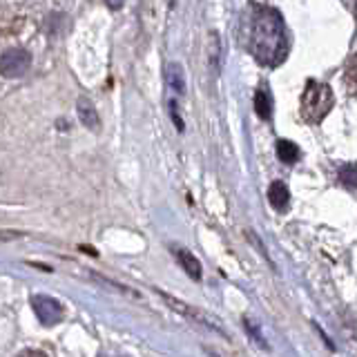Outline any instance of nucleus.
<instances>
[{
    "label": "nucleus",
    "instance_id": "3",
    "mask_svg": "<svg viewBox=\"0 0 357 357\" xmlns=\"http://www.w3.org/2000/svg\"><path fill=\"white\" fill-rule=\"evenodd\" d=\"M31 67V54L22 47H9L0 54V74L5 78H20Z\"/></svg>",
    "mask_w": 357,
    "mask_h": 357
},
{
    "label": "nucleus",
    "instance_id": "18",
    "mask_svg": "<svg viewBox=\"0 0 357 357\" xmlns=\"http://www.w3.org/2000/svg\"><path fill=\"white\" fill-rule=\"evenodd\" d=\"M107 5H109L112 9H119V7L123 5V0H107Z\"/></svg>",
    "mask_w": 357,
    "mask_h": 357
},
{
    "label": "nucleus",
    "instance_id": "11",
    "mask_svg": "<svg viewBox=\"0 0 357 357\" xmlns=\"http://www.w3.org/2000/svg\"><path fill=\"white\" fill-rule=\"evenodd\" d=\"M340 183L349 190H357V165L355 163H346L340 167Z\"/></svg>",
    "mask_w": 357,
    "mask_h": 357
},
{
    "label": "nucleus",
    "instance_id": "10",
    "mask_svg": "<svg viewBox=\"0 0 357 357\" xmlns=\"http://www.w3.org/2000/svg\"><path fill=\"white\" fill-rule=\"evenodd\" d=\"M277 156L282 159V163H295L299 159V148L290 141H279L277 143Z\"/></svg>",
    "mask_w": 357,
    "mask_h": 357
},
{
    "label": "nucleus",
    "instance_id": "15",
    "mask_svg": "<svg viewBox=\"0 0 357 357\" xmlns=\"http://www.w3.org/2000/svg\"><path fill=\"white\" fill-rule=\"evenodd\" d=\"M16 357H47L43 351H22L20 355H16Z\"/></svg>",
    "mask_w": 357,
    "mask_h": 357
},
{
    "label": "nucleus",
    "instance_id": "9",
    "mask_svg": "<svg viewBox=\"0 0 357 357\" xmlns=\"http://www.w3.org/2000/svg\"><path fill=\"white\" fill-rule=\"evenodd\" d=\"M255 112L259 114L264 121L271 119V112H273V103H271V96H268V92L261 87V89H257V94H255Z\"/></svg>",
    "mask_w": 357,
    "mask_h": 357
},
{
    "label": "nucleus",
    "instance_id": "14",
    "mask_svg": "<svg viewBox=\"0 0 357 357\" xmlns=\"http://www.w3.org/2000/svg\"><path fill=\"white\" fill-rule=\"evenodd\" d=\"M170 114H172V119H174V126H176V130H183L181 116L176 114V105H174V103H170Z\"/></svg>",
    "mask_w": 357,
    "mask_h": 357
},
{
    "label": "nucleus",
    "instance_id": "4",
    "mask_svg": "<svg viewBox=\"0 0 357 357\" xmlns=\"http://www.w3.org/2000/svg\"><path fill=\"white\" fill-rule=\"evenodd\" d=\"M31 308L36 312L38 321L43 326H54V324H59L63 319V306L56 301L54 297H47V295H33L31 297Z\"/></svg>",
    "mask_w": 357,
    "mask_h": 357
},
{
    "label": "nucleus",
    "instance_id": "16",
    "mask_svg": "<svg viewBox=\"0 0 357 357\" xmlns=\"http://www.w3.org/2000/svg\"><path fill=\"white\" fill-rule=\"evenodd\" d=\"M20 237V232H0V241H5V239H16Z\"/></svg>",
    "mask_w": 357,
    "mask_h": 357
},
{
    "label": "nucleus",
    "instance_id": "2",
    "mask_svg": "<svg viewBox=\"0 0 357 357\" xmlns=\"http://www.w3.org/2000/svg\"><path fill=\"white\" fill-rule=\"evenodd\" d=\"M335 105V96L333 89L326 83L319 81H308L304 87V94H301V119L306 123H319L328 116V112Z\"/></svg>",
    "mask_w": 357,
    "mask_h": 357
},
{
    "label": "nucleus",
    "instance_id": "8",
    "mask_svg": "<svg viewBox=\"0 0 357 357\" xmlns=\"http://www.w3.org/2000/svg\"><path fill=\"white\" fill-rule=\"evenodd\" d=\"M165 83L170 85L176 94H183L185 92V74L181 70V65L178 63H170L165 70Z\"/></svg>",
    "mask_w": 357,
    "mask_h": 357
},
{
    "label": "nucleus",
    "instance_id": "19",
    "mask_svg": "<svg viewBox=\"0 0 357 357\" xmlns=\"http://www.w3.org/2000/svg\"><path fill=\"white\" fill-rule=\"evenodd\" d=\"M355 9H357V5H355Z\"/></svg>",
    "mask_w": 357,
    "mask_h": 357
},
{
    "label": "nucleus",
    "instance_id": "12",
    "mask_svg": "<svg viewBox=\"0 0 357 357\" xmlns=\"http://www.w3.org/2000/svg\"><path fill=\"white\" fill-rule=\"evenodd\" d=\"M219 50H221L219 36H217L215 31H210V36H208V54H210V65H212V70H217V65H219Z\"/></svg>",
    "mask_w": 357,
    "mask_h": 357
},
{
    "label": "nucleus",
    "instance_id": "13",
    "mask_svg": "<svg viewBox=\"0 0 357 357\" xmlns=\"http://www.w3.org/2000/svg\"><path fill=\"white\" fill-rule=\"evenodd\" d=\"M346 85H349L353 94H357V52L349 61V67H346Z\"/></svg>",
    "mask_w": 357,
    "mask_h": 357
},
{
    "label": "nucleus",
    "instance_id": "7",
    "mask_svg": "<svg viewBox=\"0 0 357 357\" xmlns=\"http://www.w3.org/2000/svg\"><path fill=\"white\" fill-rule=\"evenodd\" d=\"M268 201H271V206L279 212H286L288 204H290V192L284 181H275L271 188H268Z\"/></svg>",
    "mask_w": 357,
    "mask_h": 357
},
{
    "label": "nucleus",
    "instance_id": "6",
    "mask_svg": "<svg viewBox=\"0 0 357 357\" xmlns=\"http://www.w3.org/2000/svg\"><path fill=\"white\" fill-rule=\"evenodd\" d=\"M174 255H176V259H178V264H181L183 271L192 277L195 282H199L201 275H204V268H201V261L197 259V257L185 248H176Z\"/></svg>",
    "mask_w": 357,
    "mask_h": 357
},
{
    "label": "nucleus",
    "instance_id": "17",
    "mask_svg": "<svg viewBox=\"0 0 357 357\" xmlns=\"http://www.w3.org/2000/svg\"><path fill=\"white\" fill-rule=\"evenodd\" d=\"M98 357H130V355H123V353H116V351H107V353H100Z\"/></svg>",
    "mask_w": 357,
    "mask_h": 357
},
{
    "label": "nucleus",
    "instance_id": "1",
    "mask_svg": "<svg viewBox=\"0 0 357 357\" xmlns=\"http://www.w3.org/2000/svg\"><path fill=\"white\" fill-rule=\"evenodd\" d=\"M248 47L255 59L268 67H275L286 59L288 38L284 31V22L275 9H255L248 27Z\"/></svg>",
    "mask_w": 357,
    "mask_h": 357
},
{
    "label": "nucleus",
    "instance_id": "5",
    "mask_svg": "<svg viewBox=\"0 0 357 357\" xmlns=\"http://www.w3.org/2000/svg\"><path fill=\"white\" fill-rule=\"evenodd\" d=\"M76 114L78 119H81V123L87 128V130H98L100 126V121H98V112L94 107V103L89 98L81 96L78 98V103H76Z\"/></svg>",
    "mask_w": 357,
    "mask_h": 357
}]
</instances>
